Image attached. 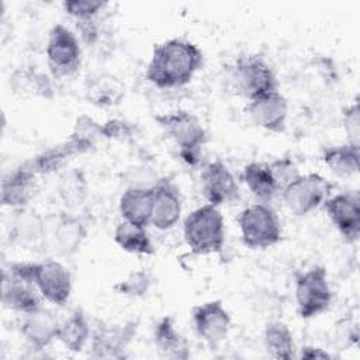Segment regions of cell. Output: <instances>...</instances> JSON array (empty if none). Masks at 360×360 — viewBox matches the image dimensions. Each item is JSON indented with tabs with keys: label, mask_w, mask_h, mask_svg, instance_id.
<instances>
[{
	"label": "cell",
	"mask_w": 360,
	"mask_h": 360,
	"mask_svg": "<svg viewBox=\"0 0 360 360\" xmlns=\"http://www.w3.org/2000/svg\"><path fill=\"white\" fill-rule=\"evenodd\" d=\"M202 63L204 55L194 42L172 38L153 46L145 77L159 89H176L188 84Z\"/></svg>",
	"instance_id": "6da1fadb"
},
{
	"label": "cell",
	"mask_w": 360,
	"mask_h": 360,
	"mask_svg": "<svg viewBox=\"0 0 360 360\" xmlns=\"http://www.w3.org/2000/svg\"><path fill=\"white\" fill-rule=\"evenodd\" d=\"M8 271L34 284L39 294L52 304L65 305L70 298L72 277L60 262H17L10 264Z\"/></svg>",
	"instance_id": "7a4b0ae2"
},
{
	"label": "cell",
	"mask_w": 360,
	"mask_h": 360,
	"mask_svg": "<svg viewBox=\"0 0 360 360\" xmlns=\"http://www.w3.org/2000/svg\"><path fill=\"white\" fill-rule=\"evenodd\" d=\"M183 236L193 255H221L225 245V222L218 207L205 204L191 211L183 222Z\"/></svg>",
	"instance_id": "3957f363"
},
{
	"label": "cell",
	"mask_w": 360,
	"mask_h": 360,
	"mask_svg": "<svg viewBox=\"0 0 360 360\" xmlns=\"http://www.w3.org/2000/svg\"><path fill=\"white\" fill-rule=\"evenodd\" d=\"M155 120L179 146L181 159L187 165H197L200 150L208 141L207 131L200 120L186 110L160 114Z\"/></svg>",
	"instance_id": "277c9868"
},
{
	"label": "cell",
	"mask_w": 360,
	"mask_h": 360,
	"mask_svg": "<svg viewBox=\"0 0 360 360\" xmlns=\"http://www.w3.org/2000/svg\"><path fill=\"white\" fill-rule=\"evenodd\" d=\"M240 238L250 249H267L283 238V228L276 211L266 202L246 207L238 217Z\"/></svg>",
	"instance_id": "5b68a950"
},
{
	"label": "cell",
	"mask_w": 360,
	"mask_h": 360,
	"mask_svg": "<svg viewBox=\"0 0 360 360\" xmlns=\"http://www.w3.org/2000/svg\"><path fill=\"white\" fill-rule=\"evenodd\" d=\"M229 79L233 90L249 101L278 87L273 68L257 55L240 56L231 68Z\"/></svg>",
	"instance_id": "8992f818"
},
{
	"label": "cell",
	"mask_w": 360,
	"mask_h": 360,
	"mask_svg": "<svg viewBox=\"0 0 360 360\" xmlns=\"http://www.w3.org/2000/svg\"><path fill=\"white\" fill-rule=\"evenodd\" d=\"M297 312L302 319H311L325 312L332 302V290L326 269L314 266L295 277Z\"/></svg>",
	"instance_id": "52a82bcc"
},
{
	"label": "cell",
	"mask_w": 360,
	"mask_h": 360,
	"mask_svg": "<svg viewBox=\"0 0 360 360\" xmlns=\"http://www.w3.org/2000/svg\"><path fill=\"white\" fill-rule=\"evenodd\" d=\"M46 62L55 79L73 76L82 65V48L77 37L63 24L51 28L46 41Z\"/></svg>",
	"instance_id": "ba28073f"
},
{
	"label": "cell",
	"mask_w": 360,
	"mask_h": 360,
	"mask_svg": "<svg viewBox=\"0 0 360 360\" xmlns=\"http://www.w3.org/2000/svg\"><path fill=\"white\" fill-rule=\"evenodd\" d=\"M333 183L319 173L300 174L283 191V200L290 212L295 217H304L321 207L330 197Z\"/></svg>",
	"instance_id": "9c48e42d"
},
{
	"label": "cell",
	"mask_w": 360,
	"mask_h": 360,
	"mask_svg": "<svg viewBox=\"0 0 360 360\" xmlns=\"http://www.w3.org/2000/svg\"><path fill=\"white\" fill-rule=\"evenodd\" d=\"M138 322L128 321L122 325L100 323L90 336V356L93 359H124L127 347L136 333Z\"/></svg>",
	"instance_id": "30bf717a"
},
{
	"label": "cell",
	"mask_w": 360,
	"mask_h": 360,
	"mask_svg": "<svg viewBox=\"0 0 360 360\" xmlns=\"http://www.w3.org/2000/svg\"><path fill=\"white\" fill-rule=\"evenodd\" d=\"M191 316L197 335L211 349H217L226 339L231 329V315L221 300L194 307Z\"/></svg>",
	"instance_id": "8fae6325"
},
{
	"label": "cell",
	"mask_w": 360,
	"mask_h": 360,
	"mask_svg": "<svg viewBox=\"0 0 360 360\" xmlns=\"http://www.w3.org/2000/svg\"><path fill=\"white\" fill-rule=\"evenodd\" d=\"M328 218L347 242H356L360 236V197L356 191H345L330 195L322 204Z\"/></svg>",
	"instance_id": "7c38bea8"
},
{
	"label": "cell",
	"mask_w": 360,
	"mask_h": 360,
	"mask_svg": "<svg viewBox=\"0 0 360 360\" xmlns=\"http://www.w3.org/2000/svg\"><path fill=\"white\" fill-rule=\"evenodd\" d=\"M201 190L208 201L215 207L233 202L239 198V186L222 160L207 163L201 172Z\"/></svg>",
	"instance_id": "4fadbf2b"
},
{
	"label": "cell",
	"mask_w": 360,
	"mask_h": 360,
	"mask_svg": "<svg viewBox=\"0 0 360 360\" xmlns=\"http://www.w3.org/2000/svg\"><path fill=\"white\" fill-rule=\"evenodd\" d=\"M246 112L255 125L269 132L281 134L285 129L288 117V101L276 90L250 100L246 105Z\"/></svg>",
	"instance_id": "5bb4252c"
},
{
	"label": "cell",
	"mask_w": 360,
	"mask_h": 360,
	"mask_svg": "<svg viewBox=\"0 0 360 360\" xmlns=\"http://www.w3.org/2000/svg\"><path fill=\"white\" fill-rule=\"evenodd\" d=\"M153 212L150 224L159 231L173 228L181 215V198L177 187L167 177L159 179L153 186Z\"/></svg>",
	"instance_id": "9a60e30c"
},
{
	"label": "cell",
	"mask_w": 360,
	"mask_h": 360,
	"mask_svg": "<svg viewBox=\"0 0 360 360\" xmlns=\"http://www.w3.org/2000/svg\"><path fill=\"white\" fill-rule=\"evenodd\" d=\"M46 221L37 212L18 208L10 224V240L27 250H37L46 243Z\"/></svg>",
	"instance_id": "2e32d148"
},
{
	"label": "cell",
	"mask_w": 360,
	"mask_h": 360,
	"mask_svg": "<svg viewBox=\"0 0 360 360\" xmlns=\"http://www.w3.org/2000/svg\"><path fill=\"white\" fill-rule=\"evenodd\" d=\"M86 236V225L77 217L60 214L51 231V236H46V242L58 256L70 257L79 252Z\"/></svg>",
	"instance_id": "e0dca14e"
},
{
	"label": "cell",
	"mask_w": 360,
	"mask_h": 360,
	"mask_svg": "<svg viewBox=\"0 0 360 360\" xmlns=\"http://www.w3.org/2000/svg\"><path fill=\"white\" fill-rule=\"evenodd\" d=\"M60 321L56 315L42 307L27 314L21 322L20 330L28 345L35 350H44L59 336Z\"/></svg>",
	"instance_id": "ac0fdd59"
},
{
	"label": "cell",
	"mask_w": 360,
	"mask_h": 360,
	"mask_svg": "<svg viewBox=\"0 0 360 360\" xmlns=\"http://www.w3.org/2000/svg\"><path fill=\"white\" fill-rule=\"evenodd\" d=\"M35 177V172L27 162L6 174L1 181V204L14 210L24 208L32 198Z\"/></svg>",
	"instance_id": "d6986e66"
},
{
	"label": "cell",
	"mask_w": 360,
	"mask_h": 360,
	"mask_svg": "<svg viewBox=\"0 0 360 360\" xmlns=\"http://www.w3.org/2000/svg\"><path fill=\"white\" fill-rule=\"evenodd\" d=\"M38 292L39 291L34 284L13 276L8 270H4L1 284V304L6 308L22 315L31 314L41 308Z\"/></svg>",
	"instance_id": "ffe728a7"
},
{
	"label": "cell",
	"mask_w": 360,
	"mask_h": 360,
	"mask_svg": "<svg viewBox=\"0 0 360 360\" xmlns=\"http://www.w3.org/2000/svg\"><path fill=\"white\" fill-rule=\"evenodd\" d=\"M84 97L96 107H114L125 97V84L111 73H97L87 79Z\"/></svg>",
	"instance_id": "44dd1931"
},
{
	"label": "cell",
	"mask_w": 360,
	"mask_h": 360,
	"mask_svg": "<svg viewBox=\"0 0 360 360\" xmlns=\"http://www.w3.org/2000/svg\"><path fill=\"white\" fill-rule=\"evenodd\" d=\"M153 343L156 352L163 359L186 360L190 357V349L186 338L177 332L174 319L169 315L162 316L153 328Z\"/></svg>",
	"instance_id": "7402d4cb"
},
{
	"label": "cell",
	"mask_w": 360,
	"mask_h": 360,
	"mask_svg": "<svg viewBox=\"0 0 360 360\" xmlns=\"http://www.w3.org/2000/svg\"><path fill=\"white\" fill-rule=\"evenodd\" d=\"M120 212L124 221L148 226L153 212L152 187H128L120 198Z\"/></svg>",
	"instance_id": "603a6c76"
},
{
	"label": "cell",
	"mask_w": 360,
	"mask_h": 360,
	"mask_svg": "<svg viewBox=\"0 0 360 360\" xmlns=\"http://www.w3.org/2000/svg\"><path fill=\"white\" fill-rule=\"evenodd\" d=\"M10 87L13 93L21 97L52 98L53 87L49 77L34 68H18L10 75Z\"/></svg>",
	"instance_id": "cb8c5ba5"
},
{
	"label": "cell",
	"mask_w": 360,
	"mask_h": 360,
	"mask_svg": "<svg viewBox=\"0 0 360 360\" xmlns=\"http://www.w3.org/2000/svg\"><path fill=\"white\" fill-rule=\"evenodd\" d=\"M90 336V323L82 308H75L70 315L63 322H60L58 339L68 350L73 353L82 352Z\"/></svg>",
	"instance_id": "d4e9b609"
},
{
	"label": "cell",
	"mask_w": 360,
	"mask_h": 360,
	"mask_svg": "<svg viewBox=\"0 0 360 360\" xmlns=\"http://www.w3.org/2000/svg\"><path fill=\"white\" fill-rule=\"evenodd\" d=\"M101 139H104L101 124L94 121L90 115L82 114L76 118L72 134L66 139V143L75 155H83L94 150Z\"/></svg>",
	"instance_id": "484cf974"
},
{
	"label": "cell",
	"mask_w": 360,
	"mask_h": 360,
	"mask_svg": "<svg viewBox=\"0 0 360 360\" xmlns=\"http://www.w3.org/2000/svg\"><path fill=\"white\" fill-rule=\"evenodd\" d=\"M322 160L326 167L339 177H350L360 167V146L350 143L329 146L322 152Z\"/></svg>",
	"instance_id": "4316f807"
},
{
	"label": "cell",
	"mask_w": 360,
	"mask_h": 360,
	"mask_svg": "<svg viewBox=\"0 0 360 360\" xmlns=\"http://www.w3.org/2000/svg\"><path fill=\"white\" fill-rule=\"evenodd\" d=\"M114 242L128 253L146 255L155 253L153 243L146 232V226L135 225L128 221H121L114 229Z\"/></svg>",
	"instance_id": "83f0119b"
},
{
	"label": "cell",
	"mask_w": 360,
	"mask_h": 360,
	"mask_svg": "<svg viewBox=\"0 0 360 360\" xmlns=\"http://www.w3.org/2000/svg\"><path fill=\"white\" fill-rule=\"evenodd\" d=\"M242 180L249 188V191L260 201L267 202L270 201L277 190V186L273 180L270 169L264 163L250 162L243 167Z\"/></svg>",
	"instance_id": "f1b7e54d"
},
{
	"label": "cell",
	"mask_w": 360,
	"mask_h": 360,
	"mask_svg": "<svg viewBox=\"0 0 360 360\" xmlns=\"http://www.w3.org/2000/svg\"><path fill=\"white\" fill-rule=\"evenodd\" d=\"M267 353L278 360H291L294 357V339L290 328L280 322H269L263 333Z\"/></svg>",
	"instance_id": "f546056e"
},
{
	"label": "cell",
	"mask_w": 360,
	"mask_h": 360,
	"mask_svg": "<svg viewBox=\"0 0 360 360\" xmlns=\"http://www.w3.org/2000/svg\"><path fill=\"white\" fill-rule=\"evenodd\" d=\"M75 153L69 148V145L65 142L51 146L41 153L35 155L32 159L27 160L30 167L35 172V174H49L66 165V162L73 158Z\"/></svg>",
	"instance_id": "4dcf8cb0"
},
{
	"label": "cell",
	"mask_w": 360,
	"mask_h": 360,
	"mask_svg": "<svg viewBox=\"0 0 360 360\" xmlns=\"http://www.w3.org/2000/svg\"><path fill=\"white\" fill-rule=\"evenodd\" d=\"M58 194L65 205L75 207L84 201L87 197V181L83 172L70 169L59 177Z\"/></svg>",
	"instance_id": "1f68e13d"
},
{
	"label": "cell",
	"mask_w": 360,
	"mask_h": 360,
	"mask_svg": "<svg viewBox=\"0 0 360 360\" xmlns=\"http://www.w3.org/2000/svg\"><path fill=\"white\" fill-rule=\"evenodd\" d=\"M152 285V277L145 270H134L124 280L114 285V290L128 298H141L148 294Z\"/></svg>",
	"instance_id": "d6a6232c"
},
{
	"label": "cell",
	"mask_w": 360,
	"mask_h": 360,
	"mask_svg": "<svg viewBox=\"0 0 360 360\" xmlns=\"http://www.w3.org/2000/svg\"><path fill=\"white\" fill-rule=\"evenodd\" d=\"M267 166L270 169V173L273 176V180L278 191H283L288 184H291L301 174L295 162L287 156L278 158Z\"/></svg>",
	"instance_id": "836d02e7"
},
{
	"label": "cell",
	"mask_w": 360,
	"mask_h": 360,
	"mask_svg": "<svg viewBox=\"0 0 360 360\" xmlns=\"http://www.w3.org/2000/svg\"><path fill=\"white\" fill-rule=\"evenodd\" d=\"M104 1L93 0H65L62 7L66 14L72 15L75 20H87L96 18L97 14L105 7Z\"/></svg>",
	"instance_id": "e575fe53"
},
{
	"label": "cell",
	"mask_w": 360,
	"mask_h": 360,
	"mask_svg": "<svg viewBox=\"0 0 360 360\" xmlns=\"http://www.w3.org/2000/svg\"><path fill=\"white\" fill-rule=\"evenodd\" d=\"M343 127L347 135V143L360 146L359 136H360V108L359 101H356L346 108H343Z\"/></svg>",
	"instance_id": "d590c367"
},
{
	"label": "cell",
	"mask_w": 360,
	"mask_h": 360,
	"mask_svg": "<svg viewBox=\"0 0 360 360\" xmlns=\"http://www.w3.org/2000/svg\"><path fill=\"white\" fill-rule=\"evenodd\" d=\"M101 132H103L104 139L124 141V139H129L134 136L135 127L125 120L110 118L101 124Z\"/></svg>",
	"instance_id": "8d00e7d4"
},
{
	"label": "cell",
	"mask_w": 360,
	"mask_h": 360,
	"mask_svg": "<svg viewBox=\"0 0 360 360\" xmlns=\"http://www.w3.org/2000/svg\"><path fill=\"white\" fill-rule=\"evenodd\" d=\"M76 27L83 42H86L87 45H93L98 39V25L96 22V18L76 20Z\"/></svg>",
	"instance_id": "74e56055"
},
{
	"label": "cell",
	"mask_w": 360,
	"mask_h": 360,
	"mask_svg": "<svg viewBox=\"0 0 360 360\" xmlns=\"http://www.w3.org/2000/svg\"><path fill=\"white\" fill-rule=\"evenodd\" d=\"M300 357L301 359H308V360H316V359H330L332 356L321 349V347H314V346H304L301 349V353H300Z\"/></svg>",
	"instance_id": "f35d334b"
}]
</instances>
